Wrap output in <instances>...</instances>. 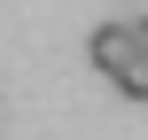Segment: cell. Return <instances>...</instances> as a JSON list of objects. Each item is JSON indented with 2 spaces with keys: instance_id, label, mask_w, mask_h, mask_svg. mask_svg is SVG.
<instances>
[{
  "instance_id": "cell-1",
  "label": "cell",
  "mask_w": 148,
  "mask_h": 140,
  "mask_svg": "<svg viewBox=\"0 0 148 140\" xmlns=\"http://www.w3.org/2000/svg\"><path fill=\"white\" fill-rule=\"evenodd\" d=\"M86 55H94V70L109 78L125 55H133V23H94V39H86Z\"/></svg>"
},
{
  "instance_id": "cell-2",
  "label": "cell",
  "mask_w": 148,
  "mask_h": 140,
  "mask_svg": "<svg viewBox=\"0 0 148 140\" xmlns=\"http://www.w3.org/2000/svg\"><path fill=\"white\" fill-rule=\"evenodd\" d=\"M109 86H117L125 101H148V55H140V47H133V55H125V62L109 70Z\"/></svg>"
},
{
  "instance_id": "cell-3",
  "label": "cell",
  "mask_w": 148,
  "mask_h": 140,
  "mask_svg": "<svg viewBox=\"0 0 148 140\" xmlns=\"http://www.w3.org/2000/svg\"><path fill=\"white\" fill-rule=\"evenodd\" d=\"M125 23H133V47L148 55V16H125Z\"/></svg>"
}]
</instances>
